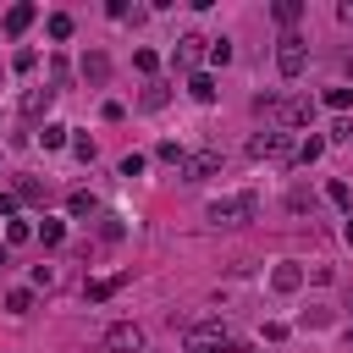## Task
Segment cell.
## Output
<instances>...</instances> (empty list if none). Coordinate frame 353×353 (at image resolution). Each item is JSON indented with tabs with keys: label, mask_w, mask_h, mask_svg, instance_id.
<instances>
[{
	"label": "cell",
	"mask_w": 353,
	"mask_h": 353,
	"mask_svg": "<svg viewBox=\"0 0 353 353\" xmlns=\"http://www.w3.org/2000/svg\"><path fill=\"white\" fill-rule=\"evenodd\" d=\"M204 215H210L215 226H248V221L259 215V193H232V199H215Z\"/></svg>",
	"instance_id": "cell-1"
},
{
	"label": "cell",
	"mask_w": 353,
	"mask_h": 353,
	"mask_svg": "<svg viewBox=\"0 0 353 353\" xmlns=\"http://www.w3.org/2000/svg\"><path fill=\"white\" fill-rule=\"evenodd\" d=\"M188 347L193 353H232L237 347V331L221 325V320H199V325H188Z\"/></svg>",
	"instance_id": "cell-2"
},
{
	"label": "cell",
	"mask_w": 353,
	"mask_h": 353,
	"mask_svg": "<svg viewBox=\"0 0 353 353\" xmlns=\"http://www.w3.org/2000/svg\"><path fill=\"white\" fill-rule=\"evenodd\" d=\"M248 154H254V160H276V165H287V160H298V143H292V132L270 127V132H259V138L248 143Z\"/></svg>",
	"instance_id": "cell-3"
},
{
	"label": "cell",
	"mask_w": 353,
	"mask_h": 353,
	"mask_svg": "<svg viewBox=\"0 0 353 353\" xmlns=\"http://www.w3.org/2000/svg\"><path fill=\"white\" fill-rule=\"evenodd\" d=\"M303 66H309V44H303L298 33H287L281 50H276V72H281V77H298Z\"/></svg>",
	"instance_id": "cell-4"
},
{
	"label": "cell",
	"mask_w": 353,
	"mask_h": 353,
	"mask_svg": "<svg viewBox=\"0 0 353 353\" xmlns=\"http://www.w3.org/2000/svg\"><path fill=\"white\" fill-rule=\"evenodd\" d=\"M176 171H182V182H204V176H215V171H221V154H215V149L182 154V165H176Z\"/></svg>",
	"instance_id": "cell-5"
},
{
	"label": "cell",
	"mask_w": 353,
	"mask_h": 353,
	"mask_svg": "<svg viewBox=\"0 0 353 353\" xmlns=\"http://www.w3.org/2000/svg\"><path fill=\"white\" fill-rule=\"evenodd\" d=\"M105 347H110V353H143V331H138L132 320H121V325L105 331Z\"/></svg>",
	"instance_id": "cell-6"
},
{
	"label": "cell",
	"mask_w": 353,
	"mask_h": 353,
	"mask_svg": "<svg viewBox=\"0 0 353 353\" xmlns=\"http://www.w3.org/2000/svg\"><path fill=\"white\" fill-rule=\"evenodd\" d=\"M204 44H210V39H199V33H188V39H176V50H171V66H193V61L204 55Z\"/></svg>",
	"instance_id": "cell-7"
},
{
	"label": "cell",
	"mask_w": 353,
	"mask_h": 353,
	"mask_svg": "<svg viewBox=\"0 0 353 353\" xmlns=\"http://www.w3.org/2000/svg\"><path fill=\"white\" fill-rule=\"evenodd\" d=\"M270 287H276V292H298V287H303V270H298V265H276V270H270Z\"/></svg>",
	"instance_id": "cell-8"
},
{
	"label": "cell",
	"mask_w": 353,
	"mask_h": 353,
	"mask_svg": "<svg viewBox=\"0 0 353 353\" xmlns=\"http://www.w3.org/2000/svg\"><path fill=\"white\" fill-rule=\"evenodd\" d=\"M33 17H39V6H28V0H22V6H11V11H6V33H22Z\"/></svg>",
	"instance_id": "cell-9"
},
{
	"label": "cell",
	"mask_w": 353,
	"mask_h": 353,
	"mask_svg": "<svg viewBox=\"0 0 353 353\" xmlns=\"http://www.w3.org/2000/svg\"><path fill=\"white\" fill-rule=\"evenodd\" d=\"M188 94H193L199 105H210V99H215V77H210V72H193V77H188Z\"/></svg>",
	"instance_id": "cell-10"
},
{
	"label": "cell",
	"mask_w": 353,
	"mask_h": 353,
	"mask_svg": "<svg viewBox=\"0 0 353 353\" xmlns=\"http://www.w3.org/2000/svg\"><path fill=\"white\" fill-rule=\"evenodd\" d=\"M50 94H55V88H28V94H22V116H28V121H33V116H44Z\"/></svg>",
	"instance_id": "cell-11"
},
{
	"label": "cell",
	"mask_w": 353,
	"mask_h": 353,
	"mask_svg": "<svg viewBox=\"0 0 353 353\" xmlns=\"http://www.w3.org/2000/svg\"><path fill=\"white\" fill-rule=\"evenodd\" d=\"M83 77H88V83H105V77H110V61H105L99 50H94V55H83Z\"/></svg>",
	"instance_id": "cell-12"
},
{
	"label": "cell",
	"mask_w": 353,
	"mask_h": 353,
	"mask_svg": "<svg viewBox=\"0 0 353 353\" xmlns=\"http://www.w3.org/2000/svg\"><path fill=\"white\" fill-rule=\"evenodd\" d=\"M66 210L83 221V215H94V210H99V199H94V193H72V199H66Z\"/></svg>",
	"instance_id": "cell-13"
},
{
	"label": "cell",
	"mask_w": 353,
	"mask_h": 353,
	"mask_svg": "<svg viewBox=\"0 0 353 353\" xmlns=\"http://www.w3.org/2000/svg\"><path fill=\"white\" fill-rule=\"evenodd\" d=\"M116 287H127V276H105V281H88V298L99 303V298H110Z\"/></svg>",
	"instance_id": "cell-14"
},
{
	"label": "cell",
	"mask_w": 353,
	"mask_h": 353,
	"mask_svg": "<svg viewBox=\"0 0 353 353\" xmlns=\"http://www.w3.org/2000/svg\"><path fill=\"white\" fill-rule=\"evenodd\" d=\"M39 143H44V149H61V143H66V127H61V121H44Z\"/></svg>",
	"instance_id": "cell-15"
},
{
	"label": "cell",
	"mask_w": 353,
	"mask_h": 353,
	"mask_svg": "<svg viewBox=\"0 0 353 353\" xmlns=\"http://www.w3.org/2000/svg\"><path fill=\"white\" fill-rule=\"evenodd\" d=\"M6 309H11V314H28V309H33V292H28V287L6 292Z\"/></svg>",
	"instance_id": "cell-16"
},
{
	"label": "cell",
	"mask_w": 353,
	"mask_h": 353,
	"mask_svg": "<svg viewBox=\"0 0 353 353\" xmlns=\"http://www.w3.org/2000/svg\"><path fill=\"white\" fill-rule=\"evenodd\" d=\"M320 154H325V138H303V143H298V160H303V165L320 160Z\"/></svg>",
	"instance_id": "cell-17"
},
{
	"label": "cell",
	"mask_w": 353,
	"mask_h": 353,
	"mask_svg": "<svg viewBox=\"0 0 353 353\" xmlns=\"http://www.w3.org/2000/svg\"><path fill=\"white\" fill-rule=\"evenodd\" d=\"M298 17H303L298 0H276V22H298Z\"/></svg>",
	"instance_id": "cell-18"
},
{
	"label": "cell",
	"mask_w": 353,
	"mask_h": 353,
	"mask_svg": "<svg viewBox=\"0 0 353 353\" xmlns=\"http://www.w3.org/2000/svg\"><path fill=\"white\" fill-rule=\"evenodd\" d=\"M50 39H72V17H66V11L50 17Z\"/></svg>",
	"instance_id": "cell-19"
},
{
	"label": "cell",
	"mask_w": 353,
	"mask_h": 353,
	"mask_svg": "<svg viewBox=\"0 0 353 353\" xmlns=\"http://www.w3.org/2000/svg\"><path fill=\"white\" fill-rule=\"evenodd\" d=\"M210 61L226 66V61H232V39H210Z\"/></svg>",
	"instance_id": "cell-20"
},
{
	"label": "cell",
	"mask_w": 353,
	"mask_h": 353,
	"mask_svg": "<svg viewBox=\"0 0 353 353\" xmlns=\"http://www.w3.org/2000/svg\"><path fill=\"white\" fill-rule=\"evenodd\" d=\"M171 94H165V83H149V94H143V110H160Z\"/></svg>",
	"instance_id": "cell-21"
},
{
	"label": "cell",
	"mask_w": 353,
	"mask_h": 353,
	"mask_svg": "<svg viewBox=\"0 0 353 353\" xmlns=\"http://www.w3.org/2000/svg\"><path fill=\"white\" fill-rule=\"evenodd\" d=\"M39 237H44V248H55V243L66 237V226H61V221H44V226H39Z\"/></svg>",
	"instance_id": "cell-22"
},
{
	"label": "cell",
	"mask_w": 353,
	"mask_h": 353,
	"mask_svg": "<svg viewBox=\"0 0 353 353\" xmlns=\"http://www.w3.org/2000/svg\"><path fill=\"white\" fill-rule=\"evenodd\" d=\"M132 66H138V72H154L160 55H154V50H132Z\"/></svg>",
	"instance_id": "cell-23"
},
{
	"label": "cell",
	"mask_w": 353,
	"mask_h": 353,
	"mask_svg": "<svg viewBox=\"0 0 353 353\" xmlns=\"http://www.w3.org/2000/svg\"><path fill=\"white\" fill-rule=\"evenodd\" d=\"M325 105H331V110H347V105H353V88H331Z\"/></svg>",
	"instance_id": "cell-24"
},
{
	"label": "cell",
	"mask_w": 353,
	"mask_h": 353,
	"mask_svg": "<svg viewBox=\"0 0 353 353\" xmlns=\"http://www.w3.org/2000/svg\"><path fill=\"white\" fill-rule=\"evenodd\" d=\"M154 154H160V160H165V165H182V149H176V143H171V138H165V143H154Z\"/></svg>",
	"instance_id": "cell-25"
},
{
	"label": "cell",
	"mask_w": 353,
	"mask_h": 353,
	"mask_svg": "<svg viewBox=\"0 0 353 353\" xmlns=\"http://www.w3.org/2000/svg\"><path fill=\"white\" fill-rule=\"evenodd\" d=\"M325 199H331V204H342V210L353 204V193H347V182H331V188H325Z\"/></svg>",
	"instance_id": "cell-26"
},
{
	"label": "cell",
	"mask_w": 353,
	"mask_h": 353,
	"mask_svg": "<svg viewBox=\"0 0 353 353\" xmlns=\"http://www.w3.org/2000/svg\"><path fill=\"white\" fill-rule=\"evenodd\" d=\"M28 237H33L28 221H11V226H6V243H28Z\"/></svg>",
	"instance_id": "cell-27"
},
{
	"label": "cell",
	"mask_w": 353,
	"mask_h": 353,
	"mask_svg": "<svg viewBox=\"0 0 353 353\" xmlns=\"http://www.w3.org/2000/svg\"><path fill=\"white\" fill-rule=\"evenodd\" d=\"M72 154L77 160H94V138H72Z\"/></svg>",
	"instance_id": "cell-28"
},
{
	"label": "cell",
	"mask_w": 353,
	"mask_h": 353,
	"mask_svg": "<svg viewBox=\"0 0 353 353\" xmlns=\"http://www.w3.org/2000/svg\"><path fill=\"white\" fill-rule=\"evenodd\" d=\"M0 215H17V193H0Z\"/></svg>",
	"instance_id": "cell-29"
},
{
	"label": "cell",
	"mask_w": 353,
	"mask_h": 353,
	"mask_svg": "<svg viewBox=\"0 0 353 353\" xmlns=\"http://www.w3.org/2000/svg\"><path fill=\"white\" fill-rule=\"evenodd\" d=\"M336 17H342V22L353 28V0H342V6H336Z\"/></svg>",
	"instance_id": "cell-30"
},
{
	"label": "cell",
	"mask_w": 353,
	"mask_h": 353,
	"mask_svg": "<svg viewBox=\"0 0 353 353\" xmlns=\"http://www.w3.org/2000/svg\"><path fill=\"white\" fill-rule=\"evenodd\" d=\"M342 243H347V248H353V215H347V221H342Z\"/></svg>",
	"instance_id": "cell-31"
}]
</instances>
